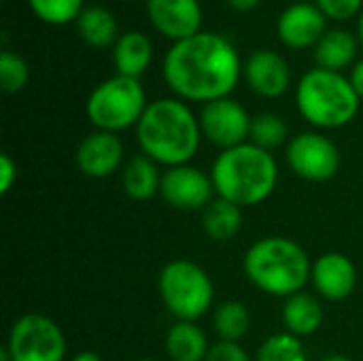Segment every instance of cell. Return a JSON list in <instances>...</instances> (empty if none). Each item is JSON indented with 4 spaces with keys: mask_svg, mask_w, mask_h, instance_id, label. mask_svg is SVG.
Segmentation results:
<instances>
[{
    "mask_svg": "<svg viewBox=\"0 0 363 361\" xmlns=\"http://www.w3.org/2000/svg\"><path fill=\"white\" fill-rule=\"evenodd\" d=\"M236 47L217 32H198L172 43L164 55L162 74L166 85L185 102L208 104L230 98L242 77Z\"/></svg>",
    "mask_w": 363,
    "mask_h": 361,
    "instance_id": "cell-1",
    "label": "cell"
},
{
    "mask_svg": "<svg viewBox=\"0 0 363 361\" xmlns=\"http://www.w3.org/2000/svg\"><path fill=\"white\" fill-rule=\"evenodd\" d=\"M143 155L157 166L174 168L189 164L202 140L200 119L181 98H160L149 102L136 126Z\"/></svg>",
    "mask_w": 363,
    "mask_h": 361,
    "instance_id": "cell-2",
    "label": "cell"
},
{
    "mask_svg": "<svg viewBox=\"0 0 363 361\" xmlns=\"http://www.w3.org/2000/svg\"><path fill=\"white\" fill-rule=\"evenodd\" d=\"M217 198L240 209L266 202L279 183V164L274 155L253 143L225 149L211 168Z\"/></svg>",
    "mask_w": 363,
    "mask_h": 361,
    "instance_id": "cell-3",
    "label": "cell"
},
{
    "mask_svg": "<svg viewBox=\"0 0 363 361\" xmlns=\"http://www.w3.org/2000/svg\"><path fill=\"white\" fill-rule=\"evenodd\" d=\"M242 270L259 291L287 300L311 283L313 262L300 243L287 236H266L247 249Z\"/></svg>",
    "mask_w": 363,
    "mask_h": 361,
    "instance_id": "cell-4",
    "label": "cell"
},
{
    "mask_svg": "<svg viewBox=\"0 0 363 361\" xmlns=\"http://www.w3.org/2000/svg\"><path fill=\"white\" fill-rule=\"evenodd\" d=\"M296 106L311 126L336 130L349 126L357 117L362 98L353 89L349 77L317 66L298 81Z\"/></svg>",
    "mask_w": 363,
    "mask_h": 361,
    "instance_id": "cell-5",
    "label": "cell"
},
{
    "mask_svg": "<svg viewBox=\"0 0 363 361\" xmlns=\"http://www.w3.org/2000/svg\"><path fill=\"white\" fill-rule=\"evenodd\" d=\"M160 298L177 321H198L215 302L211 274L196 262L172 260L157 277Z\"/></svg>",
    "mask_w": 363,
    "mask_h": 361,
    "instance_id": "cell-6",
    "label": "cell"
},
{
    "mask_svg": "<svg viewBox=\"0 0 363 361\" xmlns=\"http://www.w3.org/2000/svg\"><path fill=\"white\" fill-rule=\"evenodd\" d=\"M149 102L138 79L115 74L94 87L85 102L87 119L96 130L119 134L138 126Z\"/></svg>",
    "mask_w": 363,
    "mask_h": 361,
    "instance_id": "cell-7",
    "label": "cell"
},
{
    "mask_svg": "<svg viewBox=\"0 0 363 361\" xmlns=\"http://www.w3.org/2000/svg\"><path fill=\"white\" fill-rule=\"evenodd\" d=\"M4 351L11 361H64L66 336L51 317L26 313L11 326Z\"/></svg>",
    "mask_w": 363,
    "mask_h": 361,
    "instance_id": "cell-8",
    "label": "cell"
},
{
    "mask_svg": "<svg viewBox=\"0 0 363 361\" xmlns=\"http://www.w3.org/2000/svg\"><path fill=\"white\" fill-rule=\"evenodd\" d=\"M287 164L296 177L311 183L332 181L342 164L340 149L321 132H302L287 145Z\"/></svg>",
    "mask_w": 363,
    "mask_h": 361,
    "instance_id": "cell-9",
    "label": "cell"
},
{
    "mask_svg": "<svg viewBox=\"0 0 363 361\" xmlns=\"http://www.w3.org/2000/svg\"><path fill=\"white\" fill-rule=\"evenodd\" d=\"M198 119H200L202 136L215 147H219L221 151L245 145L251 138L253 117L247 113V109L240 102L232 98H221L204 104Z\"/></svg>",
    "mask_w": 363,
    "mask_h": 361,
    "instance_id": "cell-10",
    "label": "cell"
},
{
    "mask_svg": "<svg viewBox=\"0 0 363 361\" xmlns=\"http://www.w3.org/2000/svg\"><path fill=\"white\" fill-rule=\"evenodd\" d=\"M160 196L177 211H204L215 200V185L211 174L185 164L162 172Z\"/></svg>",
    "mask_w": 363,
    "mask_h": 361,
    "instance_id": "cell-11",
    "label": "cell"
},
{
    "mask_svg": "<svg viewBox=\"0 0 363 361\" xmlns=\"http://www.w3.org/2000/svg\"><path fill=\"white\" fill-rule=\"evenodd\" d=\"M147 17L151 26L172 43L202 32L204 21L200 0H147Z\"/></svg>",
    "mask_w": 363,
    "mask_h": 361,
    "instance_id": "cell-12",
    "label": "cell"
},
{
    "mask_svg": "<svg viewBox=\"0 0 363 361\" xmlns=\"http://www.w3.org/2000/svg\"><path fill=\"white\" fill-rule=\"evenodd\" d=\"M325 32H328V17L313 2L289 4L277 21V34L281 43L298 51L308 47L315 49V45L321 40Z\"/></svg>",
    "mask_w": 363,
    "mask_h": 361,
    "instance_id": "cell-13",
    "label": "cell"
},
{
    "mask_svg": "<svg viewBox=\"0 0 363 361\" xmlns=\"http://www.w3.org/2000/svg\"><path fill=\"white\" fill-rule=\"evenodd\" d=\"M74 162L85 177L108 179L123 164V143L113 132L96 130L79 143Z\"/></svg>",
    "mask_w": 363,
    "mask_h": 361,
    "instance_id": "cell-14",
    "label": "cell"
},
{
    "mask_svg": "<svg viewBox=\"0 0 363 361\" xmlns=\"http://www.w3.org/2000/svg\"><path fill=\"white\" fill-rule=\"evenodd\" d=\"M357 281V266L345 253L330 251L313 262L311 283L317 289V294L330 302H342L349 296H353Z\"/></svg>",
    "mask_w": 363,
    "mask_h": 361,
    "instance_id": "cell-15",
    "label": "cell"
},
{
    "mask_svg": "<svg viewBox=\"0 0 363 361\" xmlns=\"http://www.w3.org/2000/svg\"><path fill=\"white\" fill-rule=\"evenodd\" d=\"M242 74L249 87L262 98H281L291 85V68L287 60L272 49L253 51L242 66Z\"/></svg>",
    "mask_w": 363,
    "mask_h": 361,
    "instance_id": "cell-16",
    "label": "cell"
},
{
    "mask_svg": "<svg viewBox=\"0 0 363 361\" xmlns=\"http://www.w3.org/2000/svg\"><path fill=\"white\" fill-rule=\"evenodd\" d=\"M153 60V43L147 34L130 30L123 32L113 47V64L117 74L140 79Z\"/></svg>",
    "mask_w": 363,
    "mask_h": 361,
    "instance_id": "cell-17",
    "label": "cell"
},
{
    "mask_svg": "<svg viewBox=\"0 0 363 361\" xmlns=\"http://www.w3.org/2000/svg\"><path fill=\"white\" fill-rule=\"evenodd\" d=\"M357 57V38L345 28L328 30L315 45V60L319 68L340 72L349 68Z\"/></svg>",
    "mask_w": 363,
    "mask_h": 361,
    "instance_id": "cell-18",
    "label": "cell"
},
{
    "mask_svg": "<svg viewBox=\"0 0 363 361\" xmlns=\"http://www.w3.org/2000/svg\"><path fill=\"white\" fill-rule=\"evenodd\" d=\"M283 326L289 334H294L298 338L313 336L323 326L321 302L306 291H300V294L287 298L283 304Z\"/></svg>",
    "mask_w": 363,
    "mask_h": 361,
    "instance_id": "cell-19",
    "label": "cell"
},
{
    "mask_svg": "<svg viewBox=\"0 0 363 361\" xmlns=\"http://www.w3.org/2000/svg\"><path fill=\"white\" fill-rule=\"evenodd\" d=\"M74 23L79 36L94 49H113L117 38L121 36L117 17L106 6H85Z\"/></svg>",
    "mask_w": 363,
    "mask_h": 361,
    "instance_id": "cell-20",
    "label": "cell"
},
{
    "mask_svg": "<svg viewBox=\"0 0 363 361\" xmlns=\"http://www.w3.org/2000/svg\"><path fill=\"white\" fill-rule=\"evenodd\" d=\"M208 338L196 321H177L166 334V353L172 361H206Z\"/></svg>",
    "mask_w": 363,
    "mask_h": 361,
    "instance_id": "cell-21",
    "label": "cell"
},
{
    "mask_svg": "<svg viewBox=\"0 0 363 361\" xmlns=\"http://www.w3.org/2000/svg\"><path fill=\"white\" fill-rule=\"evenodd\" d=\"M121 185L128 198L136 202H145L160 194L162 172L153 160H149L147 155H136L123 166Z\"/></svg>",
    "mask_w": 363,
    "mask_h": 361,
    "instance_id": "cell-22",
    "label": "cell"
},
{
    "mask_svg": "<svg viewBox=\"0 0 363 361\" xmlns=\"http://www.w3.org/2000/svg\"><path fill=\"white\" fill-rule=\"evenodd\" d=\"M202 228L211 240L228 243L242 228V209L223 198H215L202 211Z\"/></svg>",
    "mask_w": 363,
    "mask_h": 361,
    "instance_id": "cell-23",
    "label": "cell"
},
{
    "mask_svg": "<svg viewBox=\"0 0 363 361\" xmlns=\"http://www.w3.org/2000/svg\"><path fill=\"white\" fill-rule=\"evenodd\" d=\"M213 328H215L219 340L238 343L247 336V332L251 328V313L242 302L225 300L215 309Z\"/></svg>",
    "mask_w": 363,
    "mask_h": 361,
    "instance_id": "cell-24",
    "label": "cell"
},
{
    "mask_svg": "<svg viewBox=\"0 0 363 361\" xmlns=\"http://www.w3.org/2000/svg\"><path fill=\"white\" fill-rule=\"evenodd\" d=\"M287 136H289V128L285 119L279 117L277 113H259L253 117L249 143L272 153V149H279L281 145L287 143Z\"/></svg>",
    "mask_w": 363,
    "mask_h": 361,
    "instance_id": "cell-25",
    "label": "cell"
},
{
    "mask_svg": "<svg viewBox=\"0 0 363 361\" xmlns=\"http://www.w3.org/2000/svg\"><path fill=\"white\" fill-rule=\"evenodd\" d=\"M255 361H308V353L298 336L281 332L268 336L259 345Z\"/></svg>",
    "mask_w": 363,
    "mask_h": 361,
    "instance_id": "cell-26",
    "label": "cell"
},
{
    "mask_svg": "<svg viewBox=\"0 0 363 361\" xmlns=\"http://www.w3.org/2000/svg\"><path fill=\"white\" fill-rule=\"evenodd\" d=\"M28 6L40 21L66 26L79 19L85 9V0H28Z\"/></svg>",
    "mask_w": 363,
    "mask_h": 361,
    "instance_id": "cell-27",
    "label": "cell"
},
{
    "mask_svg": "<svg viewBox=\"0 0 363 361\" xmlns=\"http://www.w3.org/2000/svg\"><path fill=\"white\" fill-rule=\"evenodd\" d=\"M30 79V68L28 62L9 49H2L0 53V87L6 94H17L26 87Z\"/></svg>",
    "mask_w": 363,
    "mask_h": 361,
    "instance_id": "cell-28",
    "label": "cell"
},
{
    "mask_svg": "<svg viewBox=\"0 0 363 361\" xmlns=\"http://www.w3.org/2000/svg\"><path fill=\"white\" fill-rule=\"evenodd\" d=\"M315 4L325 13V17L336 21L353 19L357 13H362L363 0H315Z\"/></svg>",
    "mask_w": 363,
    "mask_h": 361,
    "instance_id": "cell-29",
    "label": "cell"
},
{
    "mask_svg": "<svg viewBox=\"0 0 363 361\" xmlns=\"http://www.w3.org/2000/svg\"><path fill=\"white\" fill-rule=\"evenodd\" d=\"M206 361H253L251 355L247 353L245 347H240V343H228V340H219L211 347Z\"/></svg>",
    "mask_w": 363,
    "mask_h": 361,
    "instance_id": "cell-30",
    "label": "cell"
},
{
    "mask_svg": "<svg viewBox=\"0 0 363 361\" xmlns=\"http://www.w3.org/2000/svg\"><path fill=\"white\" fill-rule=\"evenodd\" d=\"M17 179H19L17 162L9 153H2L0 155V194H9L13 185L17 183Z\"/></svg>",
    "mask_w": 363,
    "mask_h": 361,
    "instance_id": "cell-31",
    "label": "cell"
},
{
    "mask_svg": "<svg viewBox=\"0 0 363 361\" xmlns=\"http://www.w3.org/2000/svg\"><path fill=\"white\" fill-rule=\"evenodd\" d=\"M349 81H351V85H353V89L357 91V96L363 100V60H359L355 66H353V70H351V77H349Z\"/></svg>",
    "mask_w": 363,
    "mask_h": 361,
    "instance_id": "cell-32",
    "label": "cell"
},
{
    "mask_svg": "<svg viewBox=\"0 0 363 361\" xmlns=\"http://www.w3.org/2000/svg\"><path fill=\"white\" fill-rule=\"evenodd\" d=\"M259 2H262V0H228V4H230L234 11H238V13H249V11H253Z\"/></svg>",
    "mask_w": 363,
    "mask_h": 361,
    "instance_id": "cell-33",
    "label": "cell"
},
{
    "mask_svg": "<svg viewBox=\"0 0 363 361\" xmlns=\"http://www.w3.org/2000/svg\"><path fill=\"white\" fill-rule=\"evenodd\" d=\"M70 361H102V357L96 351H81V353L72 355Z\"/></svg>",
    "mask_w": 363,
    "mask_h": 361,
    "instance_id": "cell-34",
    "label": "cell"
},
{
    "mask_svg": "<svg viewBox=\"0 0 363 361\" xmlns=\"http://www.w3.org/2000/svg\"><path fill=\"white\" fill-rule=\"evenodd\" d=\"M321 361H353L351 357H347V355H342V353H334V355H328L325 360Z\"/></svg>",
    "mask_w": 363,
    "mask_h": 361,
    "instance_id": "cell-35",
    "label": "cell"
},
{
    "mask_svg": "<svg viewBox=\"0 0 363 361\" xmlns=\"http://www.w3.org/2000/svg\"><path fill=\"white\" fill-rule=\"evenodd\" d=\"M357 34H359V40L363 43V11L359 13V19H357Z\"/></svg>",
    "mask_w": 363,
    "mask_h": 361,
    "instance_id": "cell-36",
    "label": "cell"
},
{
    "mask_svg": "<svg viewBox=\"0 0 363 361\" xmlns=\"http://www.w3.org/2000/svg\"><path fill=\"white\" fill-rule=\"evenodd\" d=\"M140 361H155V360H140Z\"/></svg>",
    "mask_w": 363,
    "mask_h": 361,
    "instance_id": "cell-37",
    "label": "cell"
}]
</instances>
